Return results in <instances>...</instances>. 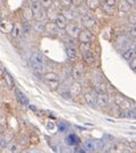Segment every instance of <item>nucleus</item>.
<instances>
[{
    "instance_id": "473e14b6",
    "label": "nucleus",
    "mask_w": 136,
    "mask_h": 153,
    "mask_svg": "<svg viewBox=\"0 0 136 153\" xmlns=\"http://www.w3.org/2000/svg\"><path fill=\"white\" fill-rule=\"evenodd\" d=\"M19 145L17 144V143H11L10 145H9V151H10L11 153H17L18 151H19Z\"/></svg>"
},
{
    "instance_id": "20e7f679",
    "label": "nucleus",
    "mask_w": 136,
    "mask_h": 153,
    "mask_svg": "<svg viewBox=\"0 0 136 153\" xmlns=\"http://www.w3.org/2000/svg\"><path fill=\"white\" fill-rule=\"evenodd\" d=\"M101 6L103 8V11L109 15H114L118 11V2L114 0H107L104 2H101Z\"/></svg>"
},
{
    "instance_id": "72a5a7b5",
    "label": "nucleus",
    "mask_w": 136,
    "mask_h": 153,
    "mask_svg": "<svg viewBox=\"0 0 136 153\" xmlns=\"http://www.w3.org/2000/svg\"><path fill=\"white\" fill-rule=\"evenodd\" d=\"M54 4V2L50 1V0H44V1H41V5H42V7H43V9H48V8H50V7H52Z\"/></svg>"
},
{
    "instance_id": "1a4fd4ad",
    "label": "nucleus",
    "mask_w": 136,
    "mask_h": 153,
    "mask_svg": "<svg viewBox=\"0 0 136 153\" xmlns=\"http://www.w3.org/2000/svg\"><path fill=\"white\" fill-rule=\"evenodd\" d=\"M109 97L107 93H97V105L100 108H104L109 104Z\"/></svg>"
},
{
    "instance_id": "c756f323",
    "label": "nucleus",
    "mask_w": 136,
    "mask_h": 153,
    "mask_svg": "<svg viewBox=\"0 0 136 153\" xmlns=\"http://www.w3.org/2000/svg\"><path fill=\"white\" fill-rule=\"evenodd\" d=\"M15 92H16L17 98H18V100H19V102H21V103H23V104H27V103H28V100L26 99V97H25V95H24V94H23V93L21 92L19 90H16Z\"/></svg>"
},
{
    "instance_id": "393cba45",
    "label": "nucleus",
    "mask_w": 136,
    "mask_h": 153,
    "mask_svg": "<svg viewBox=\"0 0 136 153\" xmlns=\"http://www.w3.org/2000/svg\"><path fill=\"white\" fill-rule=\"evenodd\" d=\"M58 31H59V28L57 27L54 22H49L45 24V32H48L49 34H57Z\"/></svg>"
},
{
    "instance_id": "9d476101",
    "label": "nucleus",
    "mask_w": 136,
    "mask_h": 153,
    "mask_svg": "<svg viewBox=\"0 0 136 153\" xmlns=\"http://www.w3.org/2000/svg\"><path fill=\"white\" fill-rule=\"evenodd\" d=\"M66 53H67V58H68L69 61H76L78 59V49H77L76 47L67 45Z\"/></svg>"
},
{
    "instance_id": "39448f33",
    "label": "nucleus",
    "mask_w": 136,
    "mask_h": 153,
    "mask_svg": "<svg viewBox=\"0 0 136 153\" xmlns=\"http://www.w3.org/2000/svg\"><path fill=\"white\" fill-rule=\"evenodd\" d=\"M85 75V67L83 64L77 62L76 65L73 67V71H71V76L75 79V82H80L82 78Z\"/></svg>"
},
{
    "instance_id": "c9c22d12",
    "label": "nucleus",
    "mask_w": 136,
    "mask_h": 153,
    "mask_svg": "<svg viewBox=\"0 0 136 153\" xmlns=\"http://www.w3.org/2000/svg\"><path fill=\"white\" fill-rule=\"evenodd\" d=\"M126 148L131 149V150H136V142L135 141H129V142H127V145H126Z\"/></svg>"
},
{
    "instance_id": "7c9ffc66",
    "label": "nucleus",
    "mask_w": 136,
    "mask_h": 153,
    "mask_svg": "<svg viewBox=\"0 0 136 153\" xmlns=\"http://www.w3.org/2000/svg\"><path fill=\"white\" fill-rule=\"evenodd\" d=\"M45 83H47V85H48L51 90H54V91L58 90V88H59V85H60V81H54V82H45Z\"/></svg>"
},
{
    "instance_id": "ddd939ff",
    "label": "nucleus",
    "mask_w": 136,
    "mask_h": 153,
    "mask_svg": "<svg viewBox=\"0 0 136 153\" xmlns=\"http://www.w3.org/2000/svg\"><path fill=\"white\" fill-rule=\"evenodd\" d=\"M59 14L60 13L58 11V9L56 8V5H54V4L52 7H50V8H48V9H45V15H47V18L49 19L50 22H54L56 18H57V16H58Z\"/></svg>"
},
{
    "instance_id": "f8f14e48",
    "label": "nucleus",
    "mask_w": 136,
    "mask_h": 153,
    "mask_svg": "<svg viewBox=\"0 0 136 153\" xmlns=\"http://www.w3.org/2000/svg\"><path fill=\"white\" fill-rule=\"evenodd\" d=\"M30 9L33 13L34 17H35L43 11V7L41 5V1H31L30 2Z\"/></svg>"
},
{
    "instance_id": "c85d7f7f",
    "label": "nucleus",
    "mask_w": 136,
    "mask_h": 153,
    "mask_svg": "<svg viewBox=\"0 0 136 153\" xmlns=\"http://www.w3.org/2000/svg\"><path fill=\"white\" fill-rule=\"evenodd\" d=\"M4 74V77H5V83H7V85L9 86V88H14V85H15V82H14V79H13V77L7 73V71H4L2 73Z\"/></svg>"
},
{
    "instance_id": "cd10ccee",
    "label": "nucleus",
    "mask_w": 136,
    "mask_h": 153,
    "mask_svg": "<svg viewBox=\"0 0 136 153\" xmlns=\"http://www.w3.org/2000/svg\"><path fill=\"white\" fill-rule=\"evenodd\" d=\"M77 49H78V52H81V55L86 53L88 51H92V49H91V43H80Z\"/></svg>"
},
{
    "instance_id": "f03ea898",
    "label": "nucleus",
    "mask_w": 136,
    "mask_h": 153,
    "mask_svg": "<svg viewBox=\"0 0 136 153\" xmlns=\"http://www.w3.org/2000/svg\"><path fill=\"white\" fill-rule=\"evenodd\" d=\"M81 23H82V26L85 28V30L91 31L97 25V17L94 16L92 13L88 11L86 15L81 17Z\"/></svg>"
},
{
    "instance_id": "aec40b11",
    "label": "nucleus",
    "mask_w": 136,
    "mask_h": 153,
    "mask_svg": "<svg viewBox=\"0 0 136 153\" xmlns=\"http://www.w3.org/2000/svg\"><path fill=\"white\" fill-rule=\"evenodd\" d=\"M83 149H84V151L86 153H93L97 150V143L94 142V141H92V140H88V141H86V142L84 143Z\"/></svg>"
},
{
    "instance_id": "f257e3e1",
    "label": "nucleus",
    "mask_w": 136,
    "mask_h": 153,
    "mask_svg": "<svg viewBox=\"0 0 136 153\" xmlns=\"http://www.w3.org/2000/svg\"><path fill=\"white\" fill-rule=\"evenodd\" d=\"M31 66L36 73H43L44 71V57L41 52H32L30 57Z\"/></svg>"
},
{
    "instance_id": "0eeeda50",
    "label": "nucleus",
    "mask_w": 136,
    "mask_h": 153,
    "mask_svg": "<svg viewBox=\"0 0 136 153\" xmlns=\"http://www.w3.org/2000/svg\"><path fill=\"white\" fill-rule=\"evenodd\" d=\"M93 39V34L91 31H88V30H85V28H83L80 33V35H78V42L80 43H91V41H92Z\"/></svg>"
},
{
    "instance_id": "6e6552de",
    "label": "nucleus",
    "mask_w": 136,
    "mask_h": 153,
    "mask_svg": "<svg viewBox=\"0 0 136 153\" xmlns=\"http://www.w3.org/2000/svg\"><path fill=\"white\" fill-rule=\"evenodd\" d=\"M84 101L87 105L90 107H95L97 105V93H94L93 91H88L83 94Z\"/></svg>"
},
{
    "instance_id": "2eb2a0df",
    "label": "nucleus",
    "mask_w": 136,
    "mask_h": 153,
    "mask_svg": "<svg viewBox=\"0 0 136 153\" xmlns=\"http://www.w3.org/2000/svg\"><path fill=\"white\" fill-rule=\"evenodd\" d=\"M123 58L127 61H132L133 59L136 58V48L135 47H132V48H127V49L123 52Z\"/></svg>"
},
{
    "instance_id": "e433bc0d",
    "label": "nucleus",
    "mask_w": 136,
    "mask_h": 153,
    "mask_svg": "<svg viewBox=\"0 0 136 153\" xmlns=\"http://www.w3.org/2000/svg\"><path fill=\"white\" fill-rule=\"evenodd\" d=\"M129 66H131V68L133 71H136V58L135 59H133L132 61H129Z\"/></svg>"
},
{
    "instance_id": "f704fd0d",
    "label": "nucleus",
    "mask_w": 136,
    "mask_h": 153,
    "mask_svg": "<svg viewBox=\"0 0 136 153\" xmlns=\"http://www.w3.org/2000/svg\"><path fill=\"white\" fill-rule=\"evenodd\" d=\"M128 18H129V22L132 25H136V13H132V14L129 13Z\"/></svg>"
},
{
    "instance_id": "9b49d317",
    "label": "nucleus",
    "mask_w": 136,
    "mask_h": 153,
    "mask_svg": "<svg viewBox=\"0 0 136 153\" xmlns=\"http://www.w3.org/2000/svg\"><path fill=\"white\" fill-rule=\"evenodd\" d=\"M114 104H116L117 107H119L120 109H123V110H129V108H131L129 102H128L125 98L119 97V95H117V97L114 98Z\"/></svg>"
},
{
    "instance_id": "4468645a",
    "label": "nucleus",
    "mask_w": 136,
    "mask_h": 153,
    "mask_svg": "<svg viewBox=\"0 0 136 153\" xmlns=\"http://www.w3.org/2000/svg\"><path fill=\"white\" fill-rule=\"evenodd\" d=\"M82 92H83V88H82L80 82H74L69 86V93H71V97H78L82 94Z\"/></svg>"
},
{
    "instance_id": "dca6fc26",
    "label": "nucleus",
    "mask_w": 136,
    "mask_h": 153,
    "mask_svg": "<svg viewBox=\"0 0 136 153\" xmlns=\"http://www.w3.org/2000/svg\"><path fill=\"white\" fill-rule=\"evenodd\" d=\"M54 24L57 25V27L59 28V30H66L67 25H68V21H67V19H66V17L60 13L59 15L57 16V18H56Z\"/></svg>"
},
{
    "instance_id": "a211bd4d",
    "label": "nucleus",
    "mask_w": 136,
    "mask_h": 153,
    "mask_svg": "<svg viewBox=\"0 0 136 153\" xmlns=\"http://www.w3.org/2000/svg\"><path fill=\"white\" fill-rule=\"evenodd\" d=\"M125 150H126V145L124 143L117 142L110 148V152L109 153H125Z\"/></svg>"
},
{
    "instance_id": "58836bf2",
    "label": "nucleus",
    "mask_w": 136,
    "mask_h": 153,
    "mask_svg": "<svg viewBox=\"0 0 136 153\" xmlns=\"http://www.w3.org/2000/svg\"><path fill=\"white\" fill-rule=\"evenodd\" d=\"M125 153H134V151H133V150H131V149L126 148V150H125Z\"/></svg>"
},
{
    "instance_id": "a878e982",
    "label": "nucleus",
    "mask_w": 136,
    "mask_h": 153,
    "mask_svg": "<svg viewBox=\"0 0 136 153\" xmlns=\"http://www.w3.org/2000/svg\"><path fill=\"white\" fill-rule=\"evenodd\" d=\"M22 32H23L22 25H21L19 23H15V25H14V30H13V32H11V36H13L14 39L19 38V35L22 34Z\"/></svg>"
},
{
    "instance_id": "ea45409f",
    "label": "nucleus",
    "mask_w": 136,
    "mask_h": 153,
    "mask_svg": "<svg viewBox=\"0 0 136 153\" xmlns=\"http://www.w3.org/2000/svg\"><path fill=\"white\" fill-rule=\"evenodd\" d=\"M2 21V15H1V11H0V22Z\"/></svg>"
},
{
    "instance_id": "7ed1b4c3",
    "label": "nucleus",
    "mask_w": 136,
    "mask_h": 153,
    "mask_svg": "<svg viewBox=\"0 0 136 153\" xmlns=\"http://www.w3.org/2000/svg\"><path fill=\"white\" fill-rule=\"evenodd\" d=\"M67 34H68V36L71 39H74V40H77L78 39V35H80V33H81L82 28H81V25L76 22H71V23H68V25H67V27L65 30Z\"/></svg>"
},
{
    "instance_id": "b1692460",
    "label": "nucleus",
    "mask_w": 136,
    "mask_h": 153,
    "mask_svg": "<svg viewBox=\"0 0 136 153\" xmlns=\"http://www.w3.org/2000/svg\"><path fill=\"white\" fill-rule=\"evenodd\" d=\"M43 79L44 82H54V81H59V76L54 71H49L43 74Z\"/></svg>"
},
{
    "instance_id": "4be33fe9",
    "label": "nucleus",
    "mask_w": 136,
    "mask_h": 153,
    "mask_svg": "<svg viewBox=\"0 0 136 153\" xmlns=\"http://www.w3.org/2000/svg\"><path fill=\"white\" fill-rule=\"evenodd\" d=\"M66 143L71 146H78V143H80V138L78 136H76L75 134H69L67 138H66Z\"/></svg>"
},
{
    "instance_id": "2f4dec72",
    "label": "nucleus",
    "mask_w": 136,
    "mask_h": 153,
    "mask_svg": "<svg viewBox=\"0 0 136 153\" xmlns=\"http://www.w3.org/2000/svg\"><path fill=\"white\" fill-rule=\"evenodd\" d=\"M127 32H128L131 38L136 39V25H131V26L128 27V30H127Z\"/></svg>"
},
{
    "instance_id": "4c0bfd02",
    "label": "nucleus",
    "mask_w": 136,
    "mask_h": 153,
    "mask_svg": "<svg viewBox=\"0 0 136 153\" xmlns=\"http://www.w3.org/2000/svg\"><path fill=\"white\" fill-rule=\"evenodd\" d=\"M74 153H85V151H84V149L80 148V146H75V149H74Z\"/></svg>"
},
{
    "instance_id": "bb28decb",
    "label": "nucleus",
    "mask_w": 136,
    "mask_h": 153,
    "mask_svg": "<svg viewBox=\"0 0 136 153\" xmlns=\"http://www.w3.org/2000/svg\"><path fill=\"white\" fill-rule=\"evenodd\" d=\"M85 5L88 9H91V10H95V9H98L99 7H101V1H94V0H88L85 2Z\"/></svg>"
},
{
    "instance_id": "6ab92c4d",
    "label": "nucleus",
    "mask_w": 136,
    "mask_h": 153,
    "mask_svg": "<svg viewBox=\"0 0 136 153\" xmlns=\"http://www.w3.org/2000/svg\"><path fill=\"white\" fill-rule=\"evenodd\" d=\"M32 30L34 32L39 33V34L44 33L45 32V24L43 22H40V21H35L32 24Z\"/></svg>"
},
{
    "instance_id": "412c9836",
    "label": "nucleus",
    "mask_w": 136,
    "mask_h": 153,
    "mask_svg": "<svg viewBox=\"0 0 136 153\" xmlns=\"http://www.w3.org/2000/svg\"><path fill=\"white\" fill-rule=\"evenodd\" d=\"M132 10V7L128 5L127 1H119L118 2V11L123 14H129Z\"/></svg>"
},
{
    "instance_id": "423d86ee",
    "label": "nucleus",
    "mask_w": 136,
    "mask_h": 153,
    "mask_svg": "<svg viewBox=\"0 0 136 153\" xmlns=\"http://www.w3.org/2000/svg\"><path fill=\"white\" fill-rule=\"evenodd\" d=\"M14 25L15 23L13 22L9 18H2V21L0 22V31L5 34H8V33H11L13 30H14Z\"/></svg>"
},
{
    "instance_id": "5701e85b",
    "label": "nucleus",
    "mask_w": 136,
    "mask_h": 153,
    "mask_svg": "<svg viewBox=\"0 0 136 153\" xmlns=\"http://www.w3.org/2000/svg\"><path fill=\"white\" fill-rule=\"evenodd\" d=\"M64 16L66 17V19L67 21H71V22H75V18H76V13L73 10V9H71V8H68V9H65V10L61 13Z\"/></svg>"
},
{
    "instance_id": "f3484780",
    "label": "nucleus",
    "mask_w": 136,
    "mask_h": 153,
    "mask_svg": "<svg viewBox=\"0 0 136 153\" xmlns=\"http://www.w3.org/2000/svg\"><path fill=\"white\" fill-rule=\"evenodd\" d=\"M82 59H83V62L85 65H93L95 62V55L93 51H88L86 53L82 55Z\"/></svg>"
}]
</instances>
